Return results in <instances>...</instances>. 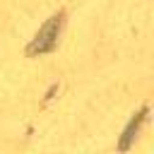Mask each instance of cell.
<instances>
[{"label":"cell","mask_w":154,"mask_h":154,"mask_svg":"<svg viewBox=\"0 0 154 154\" xmlns=\"http://www.w3.org/2000/svg\"><path fill=\"white\" fill-rule=\"evenodd\" d=\"M60 24H63V14H55V17H51V19L43 24V29L36 34V38L29 43L26 53H29V55H36V53H46V51H51V48L55 46V38H58Z\"/></svg>","instance_id":"6da1fadb"}]
</instances>
